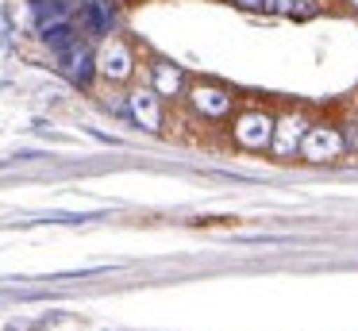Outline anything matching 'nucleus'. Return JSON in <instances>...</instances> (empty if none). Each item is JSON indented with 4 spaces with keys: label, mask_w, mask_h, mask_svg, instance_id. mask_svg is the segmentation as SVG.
<instances>
[{
    "label": "nucleus",
    "mask_w": 358,
    "mask_h": 331,
    "mask_svg": "<svg viewBox=\"0 0 358 331\" xmlns=\"http://www.w3.org/2000/svg\"><path fill=\"white\" fill-rule=\"evenodd\" d=\"M235 139H239L243 146H250V150H262V146H270L273 139V120L262 112H250L239 120V127H235Z\"/></svg>",
    "instance_id": "5"
},
{
    "label": "nucleus",
    "mask_w": 358,
    "mask_h": 331,
    "mask_svg": "<svg viewBox=\"0 0 358 331\" xmlns=\"http://www.w3.org/2000/svg\"><path fill=\"white\" fill-rule=\"evenodd\" d=\"M262 8H270V12H289V15H296V12H312V4L308 0H262Z\"/></svg>",
    "instance_id": "10"
},
{
    "label": "nucleus",
    "mask_w": 358,
    "mask_h": 331,
    "mask_svg": "<svg viewBox=\"0 0 358 331\" xmlns=\"http://www.w3.org/2000/svg\"><path fill=\"white\" fill-rule=\"evenodd\" d=\"M93 62H96V73H101L104 81H112V85L127 81V77L135 73V54H131V46H127L124 38H116V35H108L101 46H96V50H93Z\"/></svg>",
    "instance_id": "1"
},
{
    "label": "nucleus",
    "mask_w": 358,
    "mask_h": 331,
    "mask_svg": "<svg viewBox=\"0 0 358 331\" xmlns=\"http://www.w3.org/2000/svg\"><path fill=\"white\" fill-rule=\"evenodd\" d=\"M243 8H262V0H239Z\"/></svg>",
    "instance_id": "11"
},
{
    "label": "nucleus",
    "mask_w": 358,
    "mask_h": 331,
    "mask_svg": "<svg viewBox=\"0 0 358 331\" xmlns=\"http://www.w3.org/2000/svg\"><path fill=\"white\" fill-rule=\"evenodd\" d=\"M155 92L158 97H178L181 92V69L170 62H158L155 66Z\"/></svg>",
    "instance_id": "7"
},
{
    "label": "nucleus",
    "mask_w": 358,
    "mask_h": 331,
    "mask_svg": "<svg viewBox=\"0 0 358 331\" xmlns=\"http://www.w3.org/2000/svg\"><path fill=\"white\" fill-rule=\"evenodd\" d=\"M343 150V135L335 127H312L301 135V154L308 162H327Z\"/></svg>",
    "instance_id": "3"
},
{
    "label": "nucleus",
    "mask_w": 358,
    "mask_h": 331,
    "mask_svg": "<svg viewBox=\"0 0 358 331\" xmlns=\"http://www.w3.org/2000/svg\"><path fill=\"white\" fill-rule=\"evenodd\" d=\"M193 104H196V112H204V115H224L227 108H231V97H227L224 89H208V85H201V89L193 92Z\"/></svg>",
    "instance_id": "6"
},
{
    "label": "nucleus",
    "mask_w": 358,
    "mask_h": 331,
    "mask_svg": "<svg viewBox=\"0 0 358 331\" xmlns=\"http://www.w3.org/2000/svg\"><path fill=\"white\" fill-rule=\"evenodd\" d=\"M127 120H135L143 131H158L162 127V104H158L155 89H135L127 92Z\"/></svg>",
    "instance_id": "2"
},
{
    "label": "nucleus",
    "mask_w": 358,
    "mask_h": 331,
    "mask_svg": "<svg viewBox=\"0 0 358 331\" xmlns=\"http://www.w3.org/2000/svg\"><path fill=\"white\" fill-rule=\"evenodd\" d=\"M58 62H62L66 77H70L73 85H89V81L96 77V62H93V50L85 46V38H81V43H73Z\"/></svg>",
    "instance_id": "4"
},
{
    "label": "nucleus",
    "mask_w": 358,
    "mask_h": 331,
    "mask_svg": "<svg viewBox=\"0 0 358 331\" xmlns=\"http://www.w3.org/2000/svg\"><path fill=\"white\" fill-rule=\"evenodd\" d=\"M35 15H39V27H47V23L70 20V8H66L62 0H39V4H35Z\"/></svg>",
    "instance_id": "9"
},
{
    "label": "nucleus",
    "mask_w": 358,
    "mask_h": 331,
    "mask_svg": "<svg viewBox=\"0 0 358 331\" xmlns=\"http://www.w3.org/2000/svg\"><path fill=\"white\" fill-rule=\"evenodd\" d=\"M350 4H358V0H350Z\"/></svg>",
    "instance_id": "12"
},
{
    "label": "nucleus",
    "mask_w": 358,
    "mask_h": 331,
    "mask_svg": "<svg viewBox=\"0 0 358 331\" xmlns=\"http://www.w3.org/2000/svg\"><path fill=\"white\" fill-rule=\"evenodd\" d=\"M301 127H304L301 120H285V123H281V127H278V139H270L273 150H278V154H293L296 143H301V135H304Z\"/></svg>",
    "instance_id": "8"
}]
</instances>
